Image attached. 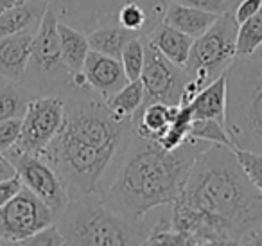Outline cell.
<instances>
[{"label":"cell","mask_w":262,"mask_h":246,"mask_svg":"<svg viewBox=\"0 0 262 246\" xmlns=\"http://www.w3.org/2000/svg\"><path fill=\"white\" fill-rule=\"evenodd\" d=\"M47 6V0H27L22 6L0 13V40L22 31H36Z\"/></svg>","instance_id":"d6986e66"},{"label":"cell","mask_w":262,"mask_h":246,"mask_svg":"<svg viewBox=\"0 0 262 246\" xmlns=\"http://www.w3.org/2000/svg\"><path fill=\"white\" fill-rule=\"evenodd\" d=\"M58 15L49 2L31 44V58L22 83L34 95H63L72 88L59 47Z\"/></svg>","instance_id":"8992f818"},{"label":"cell","mask_w":262,"mask_h":246,"mask_svg":"<svg viewBox=\"0 0 262 246\" xmlns=\"http://www.w3.org/2000/svg\"><path fill=\"white\" fill-rule=\"evenodd\" d=\"M22 187H24V183H22V180H20L18 174L13 178H8V180L0 181V207L6 205L13 196L18 194Z\"/></svg>","instance_id":"d6a6232c"},{"label":"cell","mask_w":262,"mask_h":246,"mask_svg":"<svg viewBox=\"0 0 262 246\" xmlns=\"http://www.w3.org/2000/svg\"><path fill=\"white\" fill-rule=\"evenodd\" d=\"M83 72L90 88L101 95L102 101L112 97L117 90H120L127 83V77L124 74L122 63L119 58H112V56L92 51V49L84 59Z\"/></svg>","instance_id":"4fadbf2b"},{"label":"cell","mask_w":262,"mask_h":246,"mask_svg":"<svg viewBox=\"0 0 262 246\" xmlns=\"http://www.w3.org/2000/svg\"><path fill=\"white\" fill-rule=\"evenodd\" d=\"M262 8V0H239L233 6V18L237 24H243L244 20H248L250 16H253L258 9Z\"/></svg>","instance_id":"1f68e13d"},{"label":"cell","mask_w":262,"mask_h":246,"mask_svg":"<svg viewBox=\"0 0 262 246\" xmlns=\"http://www.w3.org/2000/svg\"><path fill=\"white\" fill-rule=\"evenodd\" d=\"M208 146L212 144L189 137L176 149H164L140 138L129 124L126 140L97 192L115 214L139 223L151 210L174 203L196 156Z\"/></svg>","instance_id":"7a4b0ae2"},{"label":"cell","mask_w":262,"mask_h":246,"mask_svg":"<svg viewBox=\"0 0 262 246\" xmlns=\"http://www.w3.org/2000/svg\"><path fill=\"white\" fill-rule=\"evenodd\" d=\"M65 99V119L43 158L59 174L70 199L99 191L129 131V120L113 117L102 97L92 88H70Z\"/></svg>","instance_id":"3957f363"},{"label":"cell","mask_w":262,"mask_h":246,"mask_svg":"<svg viewBox=\"0 0 262 246\" xmlns=\"http://www.w3.org/2000/svg\"><path fill=\"white\" fill-rule=\"evenodd\" d=\"M65 119L63 95H34L22 117V133L15 148L33 155H43L61 130Z\"/></svg>","instance_id":"8fae6325"},{"label":"cell","mask_w":262,"mask_h":246,"mask_svg":"<svg viewBox=\"0 0 262 246\" xmlns=\"http://www.w3.org/2000/svg\"><path fill=\"white\" fill-rule=\"evenodd\" d=\"M86 34L92 51L102 52V54L119 59H120V52H122L124 45L127 42L137 36H142V34L135 33V31H127L120 26H104V27H99V29L90 31Z\"/></svg>","instance_id":"603a6c76"},{"label":"cell","mask_w":262,"mask_h":246,"mask_svg":"<svg viewBox=\"0 0 262 246\" xmlns=\"http://www.w3.org/2000/svg\"><path fill=\"white\" fill-rule=\"evenodd\" d=\"M56 219V214L34 192L22 187L18 194L0 207V241L2 244H22Z\"/></svg>","instance_id":"9c48e42d"},{"label":"cell","mask_w":262,"mask_h":246,"mask_svg":"<svg viewBox=\"0 0 262 246\" xmlns=\"http://www.w3.org/2000/svg\"><path fill=\"white\" fill-rule=\"evenodd\" d=\"M146 42L153 49H157L160 54H164L169 61H172L178 67H185L190 54V49H192L194 38L174 29L169 24L160 22L146 36Z\"/></svg>","instance_id":"2e32d148"},{"label":"cell","mask_w":262,"mask_h":246,"mask_svg":"<svg viewBox=\"0 0 262 246\" xmlns=\"http://www.w3.org/2000/svg\"><path fill=\"white\" fill-rule=\"evenodd\" d=\"M171 0H51L61 22L90 33L104 26H117L119 13L126 6H140L147 11L155 26L164 22Z\"/></svg>","instance_id":"ba28073f"},{"label":"cell","mask_w":262,"mask_h":246,"mask_svg":"<svg viewBox=\"0 0 262 246\" xmlns=\"http://www.w3.org/2000/svg\"><path fill=\"white\" fill-rule=\"evenodd\" d=\"M219 16L221 15H217V13L169 2L164 15V22L174 29L182 31V33L189 34L190 38H198L203 33H207Z\"/></svg>","instance_id":"ac0fdd59"},{"label":"cell","mask_w":262,"mask_h":246,"mask_svg":"<svg viewBox=\"0 0 262 246\" xmlns=\"http://www.w3.org/2000/svg\"><path fill=\"white\" fill-rule=\"evenodd\" d=\"M47 2H51V0H47Z\"/></svg>","instance_id":"f35d334b"},{"label":"cell","mask_w":262,"mask_h":246,"mask_svg":"<svg viewBox=\"0 0 262 246\" xmlns=\"http://www.w3.org/2000/svg\"><path fill=\"white\" fill-rule=\"evenodd\" d=\"M0 244H2V241H0Z\"/></svg>","instance_id":"74e56055"},{"label":"cell","mask_w":262,"mask_h":246,"mask_svg":"<svg viewBox=\"0 0 262 246\" xmlns=\"http://www.w3.org/2000/svg\"><path fill=\"white\" fill-rule=\"evenodd\" d=\"M226 72L219 74L214 81L203 87L189 102L194 119H215L225 122L226 117Z\"/></svg>","instance_id":"e0dca14e"},{"label":"cell","mask_w":262,"mask_h":246,"mask_svg":"<svg viewBox=\"0 0 262 246\" xmlns=\"http://www.w3.org/2000/svg\"><path fill=\"white\" fill-rule=\"evenodd\" d=\"M225 126L235 149L262 155V54L237 56L226 70Z\"/></svg>","instance_id":"5b68a950"},{"label":"cell","mask_w":262,"mask_h":246,"mask_svg":"<svg viewBox=\"0 0 262 246\" xmlns=\"http://www.w3.org/2000/svg\"><path fill=\"white\" fill-rule=\"evenodd\" d=\"M144 244H176V246H194V239L190 235L183 234V232L176 230L171 223V216L164 217V219L157 221L155 224L149 227Z\"/></svg>","instance_id":"4316f807"},{"label":"cell","mask_w":262,"mask_h":246,"mask_svg":"<svg viewBox=\"0 0 262 246\" xmlns=\"http://www.w3.org/2000/svg\"><path fill=\"white\" fill-rule=\"evenodd\" d=\"M58 34H59V47H61V56L65 61L67 69L70 74H76L83 70L84 59L90 52V42L88 34L77 27L65 24L59 20L58 22Z\"/></svg>","instance_id":"ffe728a7"},{"label":"cell","mask_w":262,"mask_h":246,"mask_svg":"<svg viewBox=\"0 0 262 246\" xmlns=\"http://www.w3.org/2000/svg\"><path fill=\"white\" fill-rule=\"evenodd\" d=\"M36 31H22L0 40V76L24 81L31 58V44Z\"/></svg>","instance_id":"5bb4252c"},{"label":"cell","mask_w":262,"mask_h":246,"mask_svg":"<svg viewBox=\"0 0 262 246\" xmlns=\"http://www.w3.org/2000/svg\"><path fill=\"white\" fill-rule=\"evenodd\" d=\"M67 244L76 246H129L144 244L149 228L115 214L99 192L70 199L56 219Z\"/></svg>","instance_id":"277c9868"},{"label":"cell","mask_w":262,"mask_h":246,"mask_svg":"<svg viewBox=\"0 0 262 246\" xmlns=\"http://www.w3.org/2000/svg\"><path fill=\"white\" fill-rule=\"evenodd\" d=\"M65 246V237H63V234L59 232L58 224L52 223L49 224V227L41 228V230H38L36 234H33L29 239H26V241L22 242V246Z\"/></svg>","instance_id":"f546056e"},{"label":"cell","mask_w":262,"mask_h":246,"mask_svg":"<svg viewBox=\"0 0 262 246\" xmlns=\"http://www.w3.org/2000/svg\"><path fill=\"white\" fill-rule=\"evenodd\" d=\"M262 47V8L237 27V56H250Z\"/></svg>","instance_id":"cb8c5ba5"},{"label":"cell","mask_w":262,"mask_h":246,"mask_svg":"<svg viewBox=\"0 0 262 246\" xmlns=\"http://www.w3.org/2000/svg\"><path fill=\"white\" fill-rule=\"evenodd\" d=\"M20 133H22V117L0 120V153L15 148L20 140Z\"/></svg>","instance_id":"f1b7e54d"},{"label":"cell","mask_w":262,"mask_h":246,"mask_svg":"<svg viewBox=\"0 0 262 246\" xmlns=\"http://www.w3.org/2000/svg\"><path fill=\"white\" fill-rule=\"evenodd\" d=\"M180 105H165L160 101L146 102L139 108V112L131 117L133 131L140 138L157 142L164 135V131L174 120Z\"/></svg>","instance_id":"9a60e30c"},{"label":"cell","mask_w":262,"mask_h":246,"mask_svg":"<svg viewBox=\"0 0 262 246\" xmlns=\"http://www.w3.org/2000/svg\"><path fill=\"white\" fill-rule=\"evenodd\" d=\"M176 4L182 6H189V8H198V9H205V11H212L223 15L225 11H230V6L226 0H171Z\"/></svg>","instance_id":"4dcf8cb0"},{"label":"cell","mask_w":262,"mask_h":246,"mask_svg":"<svg viewBox=\"0 0 262 246\" xmlns=\"http://www.w3.org/2000/svg\"><path fill=\"white\" fill-rule=\"evenodd\" d=\"M144 101H146V88H144L142 81L135 79L127 81L120 90H117L104 102L117 120L126 122V120H131V117L139 112Z\"/></svg>","instance_id":"44dd1931"},{"label":"cell","mask_w":262,"mask_h":246,"mask_svg":"<svg viewBox=\"0 0 262 246\" xmlns=\"http://www.w3.org/2000/svg\"><path fill=\"white\" fill-rule=\"evenodd\" d=\"M24 2H27V0H0V13L9 11L16 6H22Z\"/></svg>","instance_id":"d590c367"},{"label":"cell","mask_w":262,"mask_h":246,"mask_svg":"<svg viewBox=\"0 0 262 246\" xmlns=\"http://www.w3.org/2000/svg\"><path fill=\"white\" fill-rule=\"evenodd\" d=\"M189 137L208 142V144H221L235 149L225 122H219L215 119H194L190 124Z\"/></svg>","instance_id":"d4e9b609"},{"label":"cell","mask_w":262,"mask_h":246,"mask_svg":"<svg viewBox=\"0 0 262 246\" xmlns=\"http://www.w3.org/2000/svg\"><path fill=\"white\" fill-rule=\"evenodd\" d=\"M237 27L239 24L233 18V13L225 11L207 33L194 38L183 69L200 88L226 72L237 58Z\"/></svg>","instance_id":"52a82bcc"},{"label":"cell","mask_w":262,"mask_h":246,"mask_svg":"<svg viewBox=\"0 0 262 246\" xmlns=\"http://www.w3.org/2000/svg\"><path fill=\"white\" fill-rule=\"evenodd\" d=\"M4 155L13 162L24 187L34 192L56 214V217H59L69 205L70 196L54 167L41 155H33L18 148H11Z\"/></svg>","instance_id":"30bf717a"},{"label":"cell","mask_w":262,"mask_h":246,"mask_svg":"<svg viewBox=\"0 0 262 246\" xmlns=\"http://www.w3.org/2000/svg\"><path fill=\"white\" fill-rule=\"evenodd\" d=\"M258 52H260V54H262V47H260V49H258Z\"/></svg>","instance_id":"8d00e7d4"},{"label":"cell","mask_w":262,"mask_h":246,"mask_svg":"<svg viewBox=\"0 0 262 246\" xmlns=\"http://www.w3.org/2000/svg\"><path fill=\"white\" fill-rule=\"evenodd\" d=\"M120 63H122L127 81L140 79L144 63H146V38L137 36L127 42L120 52Z\"/></svg>","instance_id":"484cf974"},{"label":"cell","mask_w":262,"mask_h":246,"mask_svg":"<svg viewBox=\"0 0 262 246\" xmlns=\"http://www.w3.org/2000/svg\"><path fill=\"white\" fill-rule=\"evenodd\" d=\"M189 79V74L183 67L169 61L146 42V63L140 76L146 88V102L160 101L165 105H180L182 92Z\"/></svg>","instance_id":"7c38bea8"},{"label":"cell","mask_w":262,"mask_h":246,"mask_svg":"<svg viewBox=\"0 0 262 246\" xmlns=\"http://www.w3.org/2000/svg\"><path fill=\"white\" fill-rule=\"evenodd\" d=\"M171 223L190 235L194 246L239 244L246 232L262 224V194L232 148L212 144L196 156L171 205Z\"/></svg>","instance_id":"6da1fadb"},{"label":"cell","mask_w":262,"mask_h":246,"mask_svg":"<svg viewBox=\"0 0 262 246\" xmlns=\"http://www.w3.org/2000/svg\"><path fill=\"white\" fill-rule=\"evenodd\" d=\"M233 151H235L237 158H239L243 169L246 171L251 183L262 194V155L255 151H248V149H233Z\"/></svg>","instance_id":"83f0119b"},{"label":"cell","mask_w":262,"mask_h":246,"mask_svg":"<svg viewBox=\"0 0 262 246\" xmlns=\"http://www.w3.org/2000/svg\"><path fill=\"white\" fill-rule=\"evenodd\" d=\"M13 176H16L15 166H13V162L4 153H0V181L8 180V178H13Z\"/></svg>","instance_id":"e575fe53"},{"label":"cell","mask_w":262,"mask_h":246,"mask_svg":"<svg viewBox=\"0 0 262 246\" xmlns=\"http://www.w3.org/2000/svg\"><path fill=\"white\" fill-rule=\"evenodd\" d=\"M34 94L20 81L0 76V120L24 117Z\"/></svg>","instance_id":"7402d4cb"},{"label":"cell","mask_w":262,"mask_h":246,"mask_svg":"<svg viewBox=\"0 0 262 246\" xmlns=\"http://www.w3.org/2000/svg\"><path fill=\"white\" fill-rule=\"evenodd\" d=\"M239 244H251V246H260L262 244V224L251 228L250 232L243 235Z\"/></svg>","instance_id":"836d02e7"}]
</instances>
